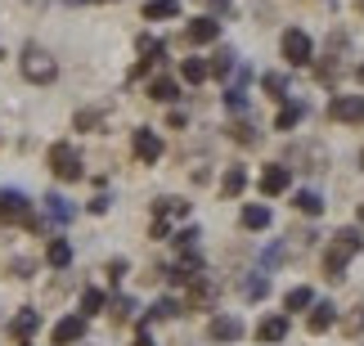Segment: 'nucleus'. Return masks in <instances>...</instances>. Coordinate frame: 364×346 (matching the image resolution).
<instances>
[{
	"instance_id": "nucleus-22",
	"label": "nucleus",
	"mask_w": 364,
	"mask_h": 346,
	"mask_svg": "<svg viewBox=\"0 0 364 346\" xmlns=\"http://www.w3.org/2000/svg\"><path fill=\"white\" fill-rule=\"evenodd\" d=\"M292 207H297L301 216H319V212H324V198H319L315 189H301L297 198H292Z\"/></svg>"
},
{
	"instance_id": "nucleus-7",
	"label": "nucleus",
	"mask_w": 364,
	"mask_h": 346,
	"mask_svg": "<svg viewBox=\"0 0 364 346\" xmlns=\"http://www.w3.org/2000/svg\"><path fill=\"white\" fill-rule=\"evenodd\" d=\"M36 328H41V315H36L32 306H23V310L9 320V337H14V346H32Z\"/></svg>"
},
{
	"instance_id": "nucleus-32",
	"label": "nucleus",
	"mask_w": 364,
	"mask_h": 346,
	"mask_svg": "<svg viewBox=\"0 0 364 346\" xmlns=\"http://www.w3.org/2000/svg\"><path fill=\"white\" fill-rule=\"evenodd\" d=\"M333 239H338V247H342V252H351V256H355L360 247H364V239H360V229H346V225H342L338 234H333Z\"/></svg>"
},
{
	"instance_id": "nucleus-21",
	"label": "nucleus",
	"mask_w": 364,
	"mask_h": 346,
	"mask_svg": "<svg viewBox=\"0 0 364 346\" xmlns=\"http://www.w3.org/2000/svg\"><path fill=\"white\" fill-rule=\"evenodd\" d=\"M230 140L243 144V148H257L261 144V131L252 126V121H234V126H230Z\"/></svg>"
},
{
	"instance_id": "nucleus-9",
	"label": "nucleus",
	"mask_w": 364,
	"mask_h": 346,
	"mask_svg": "<svg viewBox=\"0 0 364 346\" xmlns=\"http://www.w3.org/2000/svg\"><path fill=\"white\" fill-rule=\"evenodd\" d=\"M207 337L220 342V346H225V342H239V337H243V320H239V315H212Z\"/></svg>"
},
{
	"instance_id": "nucleus-15",
	"label": "nucleus",
	"mask_w": 364,
	"mask_h": 346,
	"mask_svg": "<svg viewBox=\"0 0 364 346\" xmlns=\"http://www.w3.org/2000/svg\"><path fill=\"white\" fill-rule=\"evenodd\" d=\"M149 99H153V104H176V99H180V86H176L171 77H153V81H149Z\"/></svg>"
},
{
	"instance_id": "nucleus-20",
	"label": "nucleus",
	"mask_w": 364,
	"mask_h": 346,
	"mask_svg": "<svg viewBox=\"0 0 364 346\" xmlns=\"http://www.w3.org/2000/svg\"><path fill=\"white\" fill-rule=\"evenodd\" d=\"M176 13H180V0H149V5H144V18H149V23L176 18Z\"/></svg>"
},
{
	"instance_id": "nucleus-39",
	"label": "nucleus",
	"mask_w": 364,
	"mask_h": 346,
	"mask_svg": "<svg viewBox=\"0 0 364 346\" xmlns=\"http://www.w3.org/2000/svg\"><path fill=\"white\" fill-rule=\"evenodd\" d=\"M207 5H212V9H230V0H207Z\"/></svg>"
},
{
	"instance_id": "nucleus-16",
	"label": "nucleus",
	"mask_w": 364,
	"mask_h": 346,
	"mask_svg": "<svg viewBox=\"0 0 364 346\" xmlns=\"http://www.w3.org/2000/svg\"><path fill=\"white\" fill-rule=\"evenodd\" d=\"M239 225H243V229H252V234H257V229H265V225H270V207H265V202H252V207H243V212H239Z\"/></svg>"
},
{
	"instance_id": "nucleus-8",
	"label": "nucleus",
	"mask_w": 364,
	"mask_h": 346,
	"mask_svg": "<svg viewBox=\"0 0 364 346\" xmlns=\"http://www.w3.org/2000/svg\"><path fill=\"white\" fill-rule=\"evenodd\" d=\"M328 113H333V121H346V126H360V121H364V94H338Z\"/></svg>"
},
{
	"instance_id": "nucleus-35",
	"label": "nucleus",
	"mask_w": 364,
	"mask_h": 346,
	"mask_svg": "<svg viewBox=\"0 0 364 346\" xmlns=\"http://www.w3.org/2000/svg\"><path fill=\"white\" fill-rule=\"evenodd\" d=\"M193 243H198V229H193V225L176 234V247H193Z\"/></svg>"
},
{
	"instance_id": "nucleus-13",
	"label": "nucleus",
	"mask_w": 364,
	"mask_h": 346,
	"mask_svg": "<svg viewBox=\"0 0 364 346\" xmlns=\"http://www.w3.org/2000/svg\"><path fill=\"white\" fill-rule=\"evenodd\" d=\"M306 324H311V333H328V328L338 324V306H333V301H315Z\"/></svg>"
},
{
	"instance_id": "nucleus-24",
	"label": "nucleus",
	"mask_w": 364,
	"mask_h": 346,
	"mask_svg": "<svg viewBox=\"0 0 364 346\" xmlns=\"http://www.w3.org/2000/svg\"><path fill=\"white\" fill-rule=\"evenodd\" d=\"M180 77H185L189 86H203V81L212 77V72H207V59H185V63H180Z\"/></svg>"
},
{
	"instance_id": "nucleus-23",
	"label": "nucleus",
	"mask_w": 364,
	"mask_h": 346,
	"mask_svg": "<svg viewBox=\"0 0 364 346\" xmlns=\"http://www.w3.org/2000/svg\"><path fill=\"white\" fill-rule=\"evenodd\" d=\"M108 306V297L100 293V288H86V293H81V310L77 315H86V320H95V315H100Z\"/></svg>"
},
{
	"instance_id": "nucleus-11",
	"label": "nucleus",
	"mask_w": 364,
	"mask_h": 346,
	"mask_svg": "<svg viewBox=\"0 0 364 346\" xmlns=\"http://www.w3.org/2000/svg\"><path fill=\"white\" fill-rule=\"evenodd\" d=\"M185 36H189V45H212V40L220 36V23L212 18V13H198V18L185 27Z\"/></svg>"
},
{
	"instance_id": "nucleus-14",
	"label": "nucleus",
	"mask_w": 364,
	"mask_h": 346,
	"mask_svg": "<svg viewBox=\"0 0 364 346\" xmlns=\"http://www.w3.org/2000/svg\"><path fill=\"white\" fill-rule=\"evenodd\" d=\"M247 189V167H225V175H220V198H239V193Z\"/></svg>"
},
{
	"instance_id": "nucleus-40",
	"label": "nucleus",
	"mask_w": 364,
	"mask_h": 346,
	"mask_svg": "<svg viewBox=\"0 0 364 346\" xmlns=\"http://www.w3.org/2000/svg\"><path fill=\"white\" fill-rule=\"evenodd\" d=\"M73 5H108V0H73Z\"/></svg>"
},
{
	"instance_id": "nucleus-31",
	"label": "nucleus",
	"mask_w": 364,
	"mask_h": 346,
	"mask_svg": "<svg viewBox=\"0 0 364 346\" xmlns=\"http://www.w3.org/2000/svg\"><path fill=\"white\" fill-rule=\"evenodd\" d=\"M153 212H158V216H189V202L185 198H158Z\"/></svg>"
},
{
	"instance_id": "nucleus-2",
	"label": "nucleus",
	"mask_w": 364,
	"mask_h": 346,
	"mask_svg": "<svg viewBox=\"0 0 364 346\" xmlns=\"http://www.w3.org/2000/svg\"><path fill=\"white\" fill-rule=\"evenodd\" d=\"M46 162H50V171H54V180H63V185H77V180L86 175V162H81V148H77V144H68V140H59V144H50V153H46Z\"/></svg>"
},
{
	"instance_id": "nucleus-1",
	"label": "nucleus",
	"mask_w": 364,
	"mask_h": 346,
	"mask_svg": "<svg viewBox=\"0 0 364 346\" xmlns=\"http://www.w3.org/2000/svg\"><path fill=\"white\" fill-rule=\"evenodd\" d=\"M18 72H23V81H32V86H50V81L59 77V59H54L46 45L27 40L23 54H18Z\"/></svg>"
},
{
	"instance_id": "nucleus-34",
	"label": "nucleus",
	"mask_w": 364,
	"mask_h": 346,
	"mask_svg": "<svg viewBox=\"0 0 364 346\" xmlns=\"http://www.w3.org/2000/svg\"><path fill=\"white\" fill-rule=\"evenodd\" d=\"M131 315H135V301H131V297L113 301V320H131Z\"/></svg>"
},
{
	"instance_id": "nucleus-26",
	"label": "nucleus",
	"mask_w": 364,
	"mask_h": 346,
	"mask_svg": "<svg viewBox=\"0 0 364 346\" xmlns=\"http://www.w3.org/2000/svg\"><path fill=\"white\" fill-rule=\"evenodd\" d=\"M176 315H180V301L176 297H158L149 306V320H176Z\"/></svg>"
},
{
	"instance_id": "nucleus-43",
	"label": "nucleus",
	"mask_w": 364,
	"mask_h": 346,
	"mask_svg": "<svg viewBox=\"0 0 364 346\" xmlns=\"http://www.w3.org/2000/svg\"><path fill=\"white\" fill-rule=\"evenodd\" d=\"M360 167H364V148H360Z\"/></svg>"
},
{
	"instance_id": "nucleus-29",
	"label": "nucleus",
	"mask_w": 364,
	"mask_h": 346,
	"mask_svg": "<svg viewBox=\"0 0 364 346\" xmlns=\"http://www.w3.org/2000/svg\"><path fill=\"white\" fill-rule=\"evenodd\" d=\"M73 126L77 131H100L104 126V113H100V108H81V113L73 117Z\"/></svg>"
},
{
	"instance_id": "nucleus-4",
	"label": "nucleus",
	"mask_w": 364,
	"mask_h": 346,
	"mask_svg": "<svg viewBox=\"0 0 364 346\" xmlns=\"http://www.w3.org/2000/svg\"><path fill=\"white\" fill-rule=\"evenodd\" d=\"M32 198L18 189H5L0 193V225H32Z\"/></svg>"
},
{
	"instance_id": "nucleus-5",
	"label": "nucleus",
	"mask_w": 364,
	"mask_h": 346,
	"mask_svg": "<svg viewBox=\"0 0 364 346\" xmlns=\"http://www.w3.org/2000/svg\"><path fill=\"white\" fill-rule=\"evenodd\" d=\"M131 153H135V162L153 167V162L162 158V135L153 131V126H135V131H131Z\"/></svg>"
},
{
	"instance_id": "nucleus-38",
	"label": "nucleus",
	"mask_w": 364,
	"mask_h": 346,
	"mask_svg": "<svg viewBox=\"0 0 364 346\" xmlns=\"http://www.w3.org/2000/svg\"><path fill=\"white\" fill-rule=\"evenodd\" d=\"M135 346H153V337H149V328H139V333H135Z\"/></svg>"
},
{
	"instance_id": "nucleus-37",
	"label": "nucleus",
	"mask_w": 364,
	"mask_h": 346,
	"mask_svg": "<svg viewBox=\"0 0 364 346\" xmlns=\"http://www.w3.org/2000/svg\"><path fill=\"white\" fill-rule=\"evenodd\" d=\"M86 212H90V216H104V212H108V198H104V193H100V198H90Z\"/></svg>"
},
{
	"instance_id": "nucleus-25",
	"label": "nucleus",
	"mask_w": 364,
	"mask_h": 346,
	"mask_svg": "<svg viewBox=\"0 0 364 346\" xmlns=\"http://www.w3.org/2000/svg\"><path fill=\"white\" fill-rule=\"evenodd\" d=\"M301 117H306V104L297 99V104H288V108H284V113H279V117H274V131H292V126H297V121H301Z\"/></svg>"
},
{
	"instance_id": "nucleus-19",
	"label": "nucleus",
	"mask_w": 364,
	"mask_h": 346,
	"mask_svg": "<svg viewBox=\"0 0 364 346\" xmlns=\"http://www.w3.org/2000/svg\"><path fill=\"white\" fill-rule=\"evenodd\" d=\"M315 306V288H288V297H284V310H311Z\"/></svg>"
},
{
	"instance_id": "nucleus-30",
	"label": "nucleus",
	"mask_w": 364,
	"mask_h": 346,
	"mask_svg": "<svg viewBox=\"0 0 364 346\" xmlns=\"http://www.w3.org/2000/svg\"><path fill=\"white\" fill-rule=\"evenodd\" d=\"M261 86H265V94L279 104V99H288V77H274V72H265L261 77Z\"/></svg>"
},
{
	"instance_id": "nucleus-33",
	"label": "nucleus",
	"mask_w": 364,
	"mask_h": 346,
	"mask_svg": "<svg viewBox=\"0 0 364 346\" xmlns=\"http://www.w3.org/2000/svg\"><path fill=\"white\" fill-rule=\"evenodd\" d=\"M342 328H346L351 337H360V333H364V310H351V315H346V324H342Z\"/></svg>"
},
{
	"instance_id": "nucleus-27",
	"label": "nucleus",
	"mask_w": 364,
	"mask_h": 346,
	"mask_svg": "<svg viewBox=\"0 0 364 346\" xmlns=\"http://www.w3.org/2000/svg\"><path fill=\"white\" fill-rule=\"evenodd\" d=\"M234 59H239L234 50H216V59L207 63V72H212V77H230L234 72Z\"/></svg>"
},
{
	"instance_id": "nucleus-12",
	"label": "nucleus",
	"mask_w": 364,
	"mask_h": 346,
	"mask_svg": "<svg viewBox=\"0 0 364 346\" xmlns=\"http://www.w3.org/2000/svg\"><path fill=\"white\" fill-rule=\"evenodd\" d=\"M284 337H288V315H265L257 324V342L261 346H279Z\"/></svg>"
},
{
	"instance_id": "nucleus-17",
	"label": "nucleus",
	"mask_w": 364,
	"mask_h": 346,
	"mask_svg": "<svg viewBox=\"0 0 364 346\" xmlns=\"http://www.w3.org/2000/svg\"><path fill=\"white\" fill-rule=\"evenodd\" d=\"M46 261H50L54 270H68V266H73V243H68V239H50Z\"/></svg>"
},
{
	"instance_id": "nucleus-41",
	"label": "nucleus",
	"mask_w": 364,
	"mask_h": 346,
	"mask_svg": "<svg viewBox=\"0 0 364 346\" xmlns=\"http://www.w3.org/2000/svg\"><path fill=\"white\" fill-rule=\"evenodd\" d=\"M355 77H360V81H364V63H360V72H355Z\"/></svg>"
},
{
	"instance_id": "nucleus-3",
	"label": "nucleus",
	"mask_w": 364,
	"mask_h": 346,
	"mask_svg": "<svg viewBox=\"0 0 364 346\" xmlns=\"http://www.w3.org/2000/svg\"><path fill=\"white\" fill-rule=\"evenodd\" d=\"M279 50H284V59L292 67H311L315 63V40L306 27H284V36H279Z\"/></svg>"
},
{
	"instance_id": "nucleus-28",
	"label": "nucleus",
	"mask_w": 364,
	"mask_h": 346,
	"mask_svg": "<svg viewBox=\"0 0 364 346\" xmlns=\"http://www.w3.org/2000/svg\"><path fill=\"white\" fill-rule=\"evenodd\" d=\"M46 212H50L54 220H59V225H68V220L77 216L73 207H68V198H59V193H50V198H46Z\"/></svg>"
},
{
	"instance_id": "nucleus-10",
	"label": "nucleus",
	"mask_w": 364,
	"mask_h": 346,
	"mask_svg": "<svg viewBox=\"0 0 364 346\" xmlns=\"http://www.w3.org/2000/svg\"><path fill=\"white\" fill-rule=\"evenodd\" d=\"M288 185H292V171L284 167V162H270V167L261 171V193H265V198H274V193H288Z\"/></svg>"
},
{
	"instance_id": "nucleus-6",
	"label": "nucleus",
	"mask_w": 364,
	"mask_h": 346,
	"mask_svg": "<svg viewBox=\"0 0 364 346\" xmlns=\"http://www.w3.org/2000/svg\"><path fill=\"white\" fill-rule=\"evenodd\" d=\"M86 324H90L86 315H63V320L50 328V342L54 346H77L81 337H86Z\"/></svg>"
},
{
	"instance_id": "nucleus-42",
	"label": "nucleus",
	"mask_w": 364,
	"mask_h": 346,
	"mask_svg": "<svg viewBox=\"0 0 364 346\" xmlns=\"http://www.w3.org/2000/svg\"><path fill=\"white\" fill-rule=\"evenodd\" d=\"M360 225H364V207H360Z\"/></svg>"
},
{
	"instance_id": "nucleus-18",
	"label": "nucleus",
	"mask_w": 364,
	"mask_h": 346,
	"mask_svg": "<svg viewBox=\"0 0 364 346\" xmlns=\"http://www.w3.org/2000/svg\"><path fill=\"white\" fill-rule=\"evenodd\" d=\"M346 261H351V252H342V247L333 243V252L324 256V274H328L333 283H338V279H346Z\"/></svg>"
},
{
	"instance_id": "nucleus-44",
	"label": "nucleus",
	"mask_w": 364,
	"mask_h": 346,
	"mask_svg": "<svg viewBox=\"0 0 364 346\" xmlns=\"http://www.w3.org/2000/svg\"><path fill=\"white\" fill-rule=\"evenodd\" d=\"M360 13H364V0H360Z\"/></svg>"
},
{
	"instance_id": "nucleus-36",
	"label": "nucleus",
	"mask_w": 364,
	"mask_h": 346,
	"mask_svg": "<svg viewBox=\"0 0 364 346\" xmlns=\"http://www.w3.org/2000/svg\"><path fill=\"white\" fill-rule=\"evenodd\" d=\"M122 274H126V261H122V256H117V261H108V279L122 283Z\"/></svg>"
}]
</instances>
